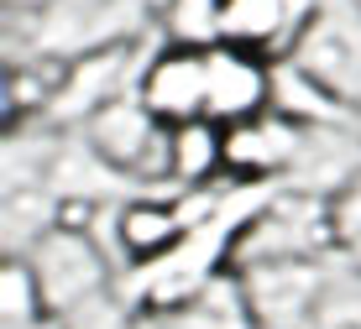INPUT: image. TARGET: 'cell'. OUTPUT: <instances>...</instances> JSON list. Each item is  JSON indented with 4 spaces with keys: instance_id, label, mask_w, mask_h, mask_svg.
I'll return each instance as SVG.
<instances>
[{
    "instance_id": "obj_3",
    "label": "cell",
    "mask_w": 361,
    "mask_h": 329,
    "mask_svg": "<svg viewBox=\"0 0 361 329\" xmlns=\"http://www.w3.org/2000/svg\"><path fill=\"white\" fill-rule=\"evenodd\" d=\"M157 120L147 105H99L90 120L94 151L116 168H147V178L168 173V131H157Z\"/></svg>"
},
{
    "instance_id": "obj_6",
    "label": "cell",
    "mask_w": 361,
    "mask_h": 329,
    "mask_svg": "<svg viewBox=\"0 0 361 329\" xmlns=\"http://www.w3.org/2000/svg\"><path fill=\"white\" fill-rule=\"evenodd\" d=\"M226 168V125L209 120V116H194V120H178L168 131V173L183 183H204L209 173Z\"/></svg>"
},
{
    "instance_id": "obj_12",
    "label": "cell",
    "mask_w": 361,
    "mask_h": 329,
    "mask_svg": "<svg viewBox=\"0 0 361 329\" xmlns=\"http://www.w3.org/2000/svg\"><path fill=\"white\" fill-rule=\"evenodd\" d=\"M6 6H47V0H6Z\"/></svg>"
},
{
    "instance_id": "obj_2",
    "label": "cell",
    "mask_w": 361,
    "mask_h": 329,
    "mask_svg": "<svg viewBox=\"0 0 361 329\" xmlns=\"http://www.w3.org/2000/svg\"><path fill=\"white\" fill-rule=\"evenodd\" d=\"M267 99H272V79H267L262 53L235 47V42L209 47V99H204L209 120H220V125L252 120V116H262Z\"/></svg>"
},
{
    "instance_id": "obj_11",
    "label": "cell",
    "mask_w": 361,
    "mask_h": 329,
    "mask_svg": "<svg viewBox=\"0 0 361 329\" xmlns=\"http://www.w3.org/2000/svg\"><path fill=\"white\" fill-rule=\"evenodd\" d=\"M136 329H189V324H183L178 314H173V319H147V324H136Z\"/></svg>"
},
{
    "instance_id": "obj_1",
    "label": "cell",
    "mask_w": 361,
    "mask_h": 329,
    "mask_svg": "<svg viewBox=\"0 0 361 329\" xmlns=\"http://www.w3.org/2000/svg\"><path fill=\"white\" fill-rule=\"evenodd\" d=\"M204 99H209V47H194V42L168 47L142 79V105L163 125L204 116Z\"/></svg>"
},
{
    "instance_id": "obj_8",
    "label": "cell",
    "mask_w": 361,
    "mask_h": 329,
    "mask_svg": "<svg viewBox=\"0 0 361 329\" xmlns=\"http://www.w3.org/2000/svg\"><path fill=\"white\" fill-rule=\"evenodd\" d=\"M183 240V220L168 204H131L121 214V246L131 251V261H157Z\"/></svg>"
},
{
    "instance_id": "obj_4",
    "label": "cell",
    "mask_w": 361,
    "mask_h": 329,
    "mask_svg": "<svg viewBox=\"0 0 361 329\" xmlns=\"http://www.w3.org/2000/svg\"><path fill=\"white\" fill-rule=\"evenodd\" d=\"M309 147V125H298L288 116H252L226 125V168L241 178H262V173L298 168Z\"/></svg>"
},
{
    "instance_id": "obj_5",
    "label": "cell",
    "mask_w": 361,
    "mask_h": 329,
    "mask_svg": "<svg viewBox=\"0 0 361 329\" xmlns=\"http://www.w3.org/2000/svg\"><path fill=\"white\" fill-rule=\"evenodd\" d=\"M53 272H37L42 277V298L47 309H68V303H90L94 298V283H99V251H90L73 230L53 235Z\"/></svg>"
},
{
    "instance_id": "obj_7",
    "label": "cell",
    "mask_w": 361,
    "mask_h": 329,
    "mask_svg": "<svg viewBox=\"0 0 361 329\" xmlns=\"http://www.w3.org/2000/svg\"><path fill=\"white\" fill-rule=\"evenodd\" d=\"M288 0H220V32L215 42H235L267 53L283 32H288Z\"/></svg>"
},
{
    "instance_id": "obj_10",
    "label": "cell",
    "mask_w": 361,
    "mask_h": 329,
    "mask_svg": "<svg viewBox=\"0 0 361 329\" xmlns=\"http://www.w3.org/2000/svg\"><path fill=\"white\" fill-rule=\"evenodd\" d=\"M0 293H6V329L32 324L37 314L47 309V298H42V277H37L27 261H6V272H0Z\"/></svg>"
},
{
    "instance_id": "obj_9",
    "label": "cell",
    "mask_w": 361,
    "mask_h": 329,
    "mask_svg": "<svg viewBox=\"0 0 361 329\" xmlns=\"http://www.w3.org/2000/svg\"><path fill=\"white\" fill-rule=\"evenodd\" d=\"M116 68H121V47H94V53L68 73L63 89H53V99L68 110V116H73V110H90V105H105Z\"/></svg>"
}]
</instances>
